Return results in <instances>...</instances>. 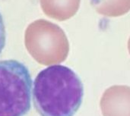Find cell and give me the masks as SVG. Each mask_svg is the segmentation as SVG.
Instances as JSON below:
<instances>
[{
    "mask_svg": "<svg viewBox=\"0 0 130 116\" xmlns=\"http://www.w3.org/2000/svg\"><path fill=\"white\" fill-rule=\"evenodd\" d=\"M32 79L16 60L0 61V116H24L30 109Z\"/></svg>",
    "mask_w": 130,
    "mask_h": 116,
    "instance_id": "obj_2",
    "label": "cell"
},
{
    "mask_svg": "<svg viewBox=\"0 0 130 116\" xmlns=\"http://www.w3.org/2000/svg\"><path fill=\"white\" fill-rule=\"evenodd\" d=\"M104 116H130V87L116 85L108 88L101 100Z\"/></svg>",
    "mask_w": 130,
    "mask_h": 116,
    "instance_id": "obj_4",
    "label": "cell"
},
{
    "mask_svg": "<svg viewBox=\"0 0 130 116\" xmlns=\"http://www.w3.org/2000/svg\"><path fill=\"white\" fill-rule=\"evenodd\" d=\"M5 40H6V35H5V24H4L2 16L0 13V54L5 46Z\"/></svg>",
    "mask_w": 130,
    "mask_h": 116,
    "instance_id": "obj_7",
    "label": "cell"
},
{
    "mask_svg": "<svg viewBox=\"0 0 130 116\" xmlns=\"http://www.w3.org/2000/svg\"><path fill=\"white\" fill-rule=\"evenodd\" d=\"M128 50H129V52L130 55V37L129 39V41H128Z\"/></svg>",
    "mask_w": 130,
    "mask_h": 116,
    "instance_id": "obj_8",
    "label": "cell"
},
{
    "mask_svg": "<svg viewBox=\"0 0 130 116\" xmlns=\"http://www.w3.org/2000/svg\"><path fill=\"white\" fill-rule=\"evenodd\" d=\"M36 28L27 30L25 44L29 53L44 65H56L64 62L69 52V43L64 31L50 21L35 23Z\"/></svg>",
    "mask_w": 130,
    "mask_h": 116,
    "instance_id": "obj_3",
    "label": "cell"
},
{
    "mask_svg": "<svg viewBox=\"0 0 130 116\" xmlns=\"http://www.w3.org/2000/svg\"><path fill=\"white\" fill-rule=\"evenodd\" d=\"M84 96L83 84L69 68L52 65L36 77L33 102L41 116H74Z\"/></svg>",
    "mask_w": 130,
    "mask_h": 116,
    "instance_id": "obj_1",
    "label": "cell"
},
{
    "mask_svg": "<svg viewBox=\"0 0 130 116\" xmlns=\"http://www.w3.org/2000/svg\"><path fill=\"white\" fill-rule=\"evenodd\" d=\"M96 11L109 17L123 16L130 11V0H91Z\"/></svg>",
    "mask_w": 130,
    "mask_h": 116,
    "instance_id": "obj_6",
    "label": "cell"
},
{
    "mask_svg": "<svg viewBox=\"0 0 130 116\" xmlns=\"http://www.w3.org/2000/svg\"><path fill=\"white\" fill-rule=\"evenodd\" d=\"M81 0H41L44 12L50 17L66 21L72 17L78 11Z\"/></svg>",
    "mask_w": 130,
    "mask_h": 116,
    "instance_id": "obj_5",
    "label": "cell"
}]
</instances>
